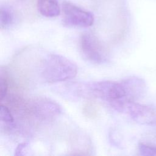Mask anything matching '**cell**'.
<instances>
[{
  "instance_id": "277c9868",
  "label": "cell",
  "mask_w": 156,
  "mask_h": 156,
  "mask_svg": "<svg viewBox=\"0 0 156 156\" xmlns=\"http://www.w3.org/2000/svg\"><path fill=\"white\" fill-rule=\"evenodd\" d=\"M110 105L115 110L128 114L139 124L151 125L156 122V112L148 105L127 99H120Z\"/></svg>"
},
{
  "instance_id": "52a82bcc",
  "label": "cell",
  "mask_w": 156,
  "mask_h": 156,
  "mask_svg": "<svg viewBox=\"0 0 156 156\" xmlns=\"http://www.w3.org/2000/svg\"><path fill=\"white\" fill-rule=\"evenodd\" d=\"M126 93V99L136 101L143 98L147 91L145 81L138 77L131 76L121 81Z\"/></svg>"
},
{
  "instance_id": "7a4b0ae2",
  "label": "cell",
  "mask_w": 156,
  "mask_h": 156,
  "mask_svg": "<svg viewBox=\"0 0 156 156\" xmlns=\"http://www.w3.org/2000/svg\"><path fill=\"white\" fill-rule=\"evenodd\" d=\"M77 73L76 65L68 58L56 54L48 55L41 65V76L48 83L65 81L74 77Z\"/></svg>"
},
{
  "instance_id": "9c48e42d",
  "label": "cell",
  "mask_w": 156,
  "mask_h": 156,
  "mask_svg": "<svg viewBox=\"0 0 156 156\" xmlns=\"http://www.w3.org/2000/svg\"><path fill=\"white\" fill-rule=\"evenodd\" d=\"M13 21V14L11 10L6 7L0 9V27L1 29L9 27Z\"/></svg>"
},
{
  "instance_id": "5b68a950",
  "label": "cell",
  "mask_w": 156,
  "mask_h": 156,
  "mask_svg": "<svg viewBox=\"0 0 156 156\" xmlns=\"http://www.w3.org/2000/svg\"><path fill=\"white\" fill-rule=\"evenodd\" d=\"M79 47L83 57L92 63L102 64L109 59L110 53L107 48L91 33L85 32L80 35Z\"/></svg>"
},
{
  "instance_id": "8fae6325",
  "label": "cell",
  "mask_w": 156,
  "mask_h": 156,
  "mask_svg": "<svg viewBox=\"0 0 156 156\" xmlns=\"http://www.w3.org/2000/svg\"><path fill=\"white\" fill-rule=\"evenodd\" d=\"M9 87V77L7 74V72L1 69L0 73V98L2 101L7 94Z\"/></svg>"
},
{
  "instance_id": "ba28073f",
  "label": "cell",
  "mask_w": 156,
  "mask_h": 156,
  "mask_svg": "<svg viewBox=\"0 0 156 156\" xmlns=\"http://www.w3.org/2000/svg\"><path fill=\"white\" fill-rule=\"evenodd\" d=\"M37 7L39 13L46 17H55L60 13L57 0H37Z\"/></svg>"
},
{
  "instance_id": "30bf717a",
  "label": "cell",
  "mask_w": 156,
  "mask_h": 156,
  "mask_svg": "<svg viewBox=\"0 0 156 156\" xmlns=\"http://www.w3.org/2000/svg\"><path fill=\"white\" fill-rule=\"evenodd\" d=\"M0 119L2 122H4L8 127L13 128L15 126L13 116L10 108L5 105L1 104L0 106Z\"/></svg>"
},
{
  "instance_id": "6da1fadb",
  "label": "cell",
  "mask_w": 156,
  "mask_h": 156,
  "mask_svg": "<svg viewBox=\"0 0 156 156\" xmlns=\"http://www.w3.org/2000/svg\"><path fill=\"white\" fill-rule=\"evenodd\" d=\"M76 93L80 97L99 98L110 104L122 99H126V93L121 82L104 80L96 82L76 83Z\"/></svg>"
},
{
  "instance_id": "7c38bea8",
  "label": "cell",
  "mask_w": 156,
  "mask_h": 156,
  "mask_svg": "<svg viewBox=\"0 0 156 156\" xmlns=\"http://www.w3.org/2000/svg\"><path fill=\"white\" fill-rule=\"evenodd\" d=\"M139 154L145 156L156 155V147L144 143H139L138 146Z\"/></svg>"
},
{
  "instance_id": "3957f363",
  "label": "cell",
  "mask_w": 156,
  "mask_h": 156,
  "mask_svg": "<svg viewBox=\"0 0 156 156\" xmlns=\"http://www.w3.org/2000/svg\"><path fill=\"white\" fill-rule=\"evenodd\" d=\"M61 112L60 106L55 101L44 97H37L26 99L23 115L39 121H50Z\"/></svg>"
},
{
  "instance_id": "4fadbf2b",
  "label": "cell",
  "mask_w": 156,
  "mask_h": 156,
  "mask_svg": "<svg viewBox=\"0 0 156 156\" xmlns=\"http://www.w3.org/2000/svg\"><path fill=\"white\" fill-rule=\"evenodd\" d=\"M27 143H23L19 144L17 146L16 150H15V155H23L24 154L23 153V151L25 150V149L27 147Z\"/></svg>"
},
{
  "instance_id": "8992f818",
  "label": "cell",
  "mask_w": 156,
  "mask_h": 156,
  "mask_svg": "<svg viewBox=\"0 0 156 156\" xmlns=\"http://www.w3.org/2000/svg\"><path fill=\"white\" fill-rule=\"evenodd\" d=\"M62 10L63 22L66 26L88 27L92 26L94 23V16L92 13L70 2L65 1L63 3Z\"/></svg>"
}]
</instances>
